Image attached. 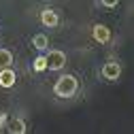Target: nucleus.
<instances>
[{
	"mask_svg": "<svg viewBox=\"0 0 134 134\" xmlns=\"http://www.w3.org/2000/svg\"><path fill=\"white\" fill-rule=\"evenodd\" d=\"M77 92H79V79L75 75H62L53 85V94L58 98H72L77 96Z\"/></svg>",
	"mask_w": 134,
	"mask_h": 134,
	"instance_id": "1",
	"label": "nucleus"
},
{
	"mask_svg": "<svg viewBox=\"0 0 134 134\" xmlns=\"http://www.w3.org/2000/svg\"><path fill=\"white\" fill-rule=\"evenodd\" d=\"M66 66V53L60 51V49H53V51L47 53V70H62Z\"/></svg>",
	"mask_w": 134,
	"mask_h": 134,
	"instance_id": "2",
	"label": "nucleus"
},
{
	"mask_svg": "<svg viewBox=\"0 0 134 134\" xmlns=\"http://www.w3.org/2000/svg\"><path fill=\"white\" fill-rule=\"evenodd\" d=\"M100 75H102L107 81H117L121 77V64L119 62H107L102 66V70H100Z\"/></svg>",
	"mask_w": 134,
	"mask_h": 134,
	"instance_id": "3",
	"label": "nucleus"
},
{
	"mask_svg": "<svg viewBox=\"0 0 134 134\" xmlns=\"http://www.w3.org/2000/svg\"><path fill=\"white\" fill-rule=\"evenodd\" d=\"M41 24L47 26V28H58L60 15H58L53 9H43V11H41Z\"/></svg>",
	"mask_w": 134,
	"mask_h": 134,
	"instance_id": "4",
	"label": "nucleus"
},
{
	"mask_svg": "<svg viewBox=\"0 0 134 134\" xmlns=\"http://www.w3.org/2000/svg\"><path fill=\"white\" fill-rule=\"evenodd\" d=\"M92 36H94L96 43H109V41H111V30H109V26H104V24H96V26L92 28Z\"/></svg>",
	"mask_w": 134,
	"mask_h": 134,
	"instance_id": "5",
	"label": "nucleus"
},
{
	"mask_svg": "<svg viewBox=\"0 0 134 134\" xmlns=\"http://www.w3.org/2000/svg\"><path fill=\"white\" fill-rule=\"evenodd\" d=\"M15 81H17V75H15V70L11 66L0 70V87H13Z\"/></svg>",
	"mask_w": 134,
	"mask_h": 134,
	"instance_id": "6",
	"label": "nucleus"
},
{
	"mask_svg": "<svg viewBox=\"0 0 134 134\" xmlns=\"http://www.w3.org/2000/svg\"><path fill=\"white\" fill-rule=\"evenodd\" d=\"M7 130H9L11 134H24V132H26V121L19 119V117H15V119H11V124H9Z\"/></svg>",
	"mask_w": 134,
	"mask_h": 134,
	"instance_id": "7",
	"label": "nucleus"
},
{
	"mask_svg": "<svg viewBox=\"0 0 134 134\" xmlns=\"http://www.w3.org/2000/svg\"><path fill=\"white\" fill-rule=\"evenodd\" d=\"M32 45H34V49H38V51H47L49 49V38L45 34H34L32 36Z\"/></svg>",
	"mask_w": 134,
	"mask_h": 134,
	"instance_id": "8",
	"label": "nucleus"
},
{
	"mask_svg": "<svg viewBox=\"0 0 134 134\" xmlns=\"http://www.w3.org/2000/svg\"><path fill=\"white\" fill-rule=\"evenodd\" d=\"M11 64H13V53L9 51V49H2V47H0V70H2V68H9Z\"/></svg>",
	"mask_w": 134,
	"mask_h": 134,
	"instance_id": "9",
	"label": "nucleus"
},
{
	"mask_svg": "<svg viewBox=\"0 0 134 134\" xmlns=\"http://www.w3.org/2000/svg\"><path fill=\"white\" fill-rule=\"evenodd\" d=\"M32 70H34V72H43V70H47V55H38V58H34V62H32Z\"/></svg>",
	"mask_w": 134,
	"mask_h": 134,
	"instance_id": "10",
	"label": "nucleus"
},
{
	"mask_svg": "<svg viewBox=\"0 0 134 134\" xmlns=\"http://www.w3.org/2000/svg\"><path fill=\"white\" fill-rule=\"evenodd\" d=\"M100 4H102L104 9H115L117 4H119V0H100Z\"/></svg>",
	"mask_w": 134,
	"mask_h": 134,
	"instance_id": "11",
	"label": "nucleus"
},
{
	"mask_svg": "<svg viewBox=\"0 0 134 134\" xmlns=\"http://www.w3.org/2000/svg\"><path fill=\"white\" fill-rule=\"evenodd\" d=\"M4 121H7V115H0V126H2Z\"/></svg>",
	"mask_w": 134,
	"mask_h": 134,
	"instance_id": "12",
	"label": "nucleus"
}]
</instances>
